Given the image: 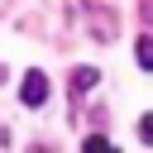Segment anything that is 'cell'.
Segmentation results:
<instances>
[{
  "mask_svg": "<svg viewBox=\"0 0 153 153\" xmlns=\"http://www.w3.org/2000/svg\"><path fill=\"white\" fill-rule=\"evenodd\" d=\"M134 57H139V67H143V72H153V38H148V33L134 43Z\"/></svg>",
  "mask_w": 153,
  "mask_h": 153,
  "instance_id": "cell-3",
  "label": "cell"
},
{
  "mask_svg": "<svg viewBox=\"0 0 153 153\" xmlns=\"http://www.w3.org/2000/svg\"><path fill=\"white\" fill-rule=\"evenodd\" d=\"M139 139H143V143H153V115H143V120H139Z\"/></svg>",
  "mask_w": 153,
  "mask_h": 153,
  "instance_id": "cell-4",
  "label": "cell"
},
{
  "mask_svg": "<svg viewBox=\"0 0 153 153\" xmlns=\"http://www.w3.org/2000/svg\"><path fill=\"white\" fill-rule=\"evenodd\" d=\"M19 100H24V105H29V110H38V105H43V100H48V76H43V72H38V67H33V72H29V76H24V86H19Z\"/></svg>",
  "mask_w": 153,
  "mask_h": 153,
  "instance_id": "cell-1",
  "label": "cell"
},
{
  "mask_svg": "<svg viewBox=\"0 0 153 153\" xmlns=\"http://www.w3.org/2000/svg\"><path fill=\"white\" fill-rule=\"evenodd\" d=\"M96 81H100V72H96V67H76V72H72V96H86Z\"/></svg>",
  "mask_w": 153,
  "mask_h": 153,
  "instance_id": "cell-2",
  "label": "cell"
}]
</instances>
